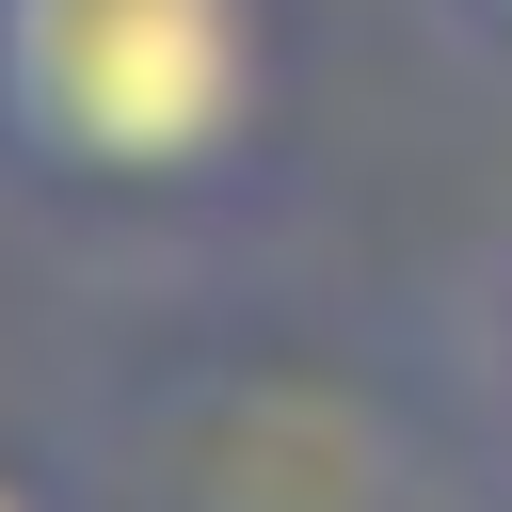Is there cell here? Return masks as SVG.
I'll list each match as a JSON object with an SVG mask.
<instances>
[{
	"instance_id": "obj_3",
	"label": "cell",
	"mask_w": 512,
	"mask_h": 512,
	"mask_svg": "<svg viewBox=\"0 0 512 512\" xmlns=\"http://www.w3.org/2000/svg\"><path fill=\"white\" fill-rule=\"evenodd\" d=\"M0 512H32V496H16V480H0Z\"/></svg>"
},
{
	"instance_id": "obj_1",
	"label": "cell",
	"mask_w": 512,
	"mask_h": 512,
	"mask_svg": "<svg viewBox=\"0 0 512 512\" xmlns=\"http://www.w3.org/2000/svg\"><path fill=\"white\" fill-rule=\"evenodd\" d=\"M256 128V0H0V160L192 192Z\"/></svg>"
},
{
	"instance_id": "obj_2",
	"label": "cell",
	"mask_w": 512,
	"mask_h": 512,
	"mask_svg": "<svg viewBox=\"0 0 512 512\" xmlns=\"http://www.w3.org/2000/svg\"><path fill=\"white\" fill-rule=\"evenodd\" d=\"M464 16H480V32H512V0H464Z\"/></svg>"
}]
</instances>
